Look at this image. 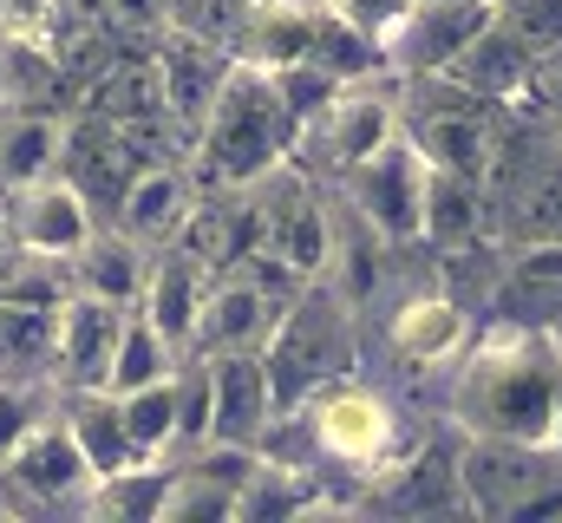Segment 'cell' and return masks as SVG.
Here are the masks:
<instances>
[{
    "label": "cell",
    "mask_w": 562,
    "mask_h": 523,
    "mask_svg": "<svg viewBox=\"0 0 562 523\" xmlns=\"http://www.w3.org/2000/svg\"><path fill=\"white\" fill-rule=\"evenodd\" d=\"M59 144H66V119H53L40 105H0V190H26V183L53 177Z\"/></svg>",
    "instance_id": "603a6c76"
},
{
    "label": "cell",
    "mask_w": 562,
    "mask_h": 523,
    "mask_svg": "<svg viewBox=\"0 0 562 523\" xmlns=\"http://www.w3.org/2000/svg\"><path fill=\"white\" fill-rule=\"evenodd\" d=\"M557 151H562V125H557Z\"/></svg>",
    "instance_id": "f35d334b"
},
{
    "label": "cell",
    "mask_w": 562,
    "mask_h": 523,
    "mask_svg": "<svg viewBox=\"0 0 562 523\" xmlns=\"http://www.w3.org/2000/svg\"><path fill=\"white\" fill-rule=\"evenodd\" d=\"M92 465L66 425V405L33 419L7 452H0V498L7 511H86V491H92Z\"/></svg>",
    "instance_id": "52a82bcc"
},
{
    "label": "cell",
    "mask_w": 562,
    "mask_h": 523,
    "mask_svg": "<svg viewBox=\"0 0 562 523\" xmlns=\"http://www.w3.org/2000/svg\"><path fill=\"white\" fill-rule=\"evenodd\" d=\"M491 321L562 327V243H524L491 281Z\"/></svg>",
    "instance_id": "e0dca14e"
},
{
    "label": "cell",
    "mask_w": 562,
    "mask_h": 523,
    "mask_svg": "<svg viewBox=\"0 0 562 523\" xmlns=\"http://www.w3.org/2000/svg\"><path fill=\"white\" fill-rule=\"evenodd\" d=\"M243 20H249V0H164V26L203 33V40H216V46H229Z\"/></svg>",
    "instance_id": "1f68e13d"
},
{
    "label": "cell",
    "mask_w": 562,
    "mask_h": 523,
    "mask_svg": "<svg viewBox=\"0 0 562 523\" xmlns=\"http://www.w3.org/2000/svg\"><path fill=\"white\" fill-rule=\"evenodd\" d=\"M425 177H431V164L419 157V144L400 131V137H386L373 157H360L347 177H340V197H347V210L380 236V243H419L425 236Z\"/></svg>",
    "instance_id": "ba28073f"
},
{
    "label": "cell",
    "mask_w": 562,
    "mask_h": 523,
    "mask_svg": "<svg viewBox=\"0 0 562 523\" xmlns=\"http://www.w3.org/2000/svg\"><path fill=\"white\" fill-rule=\"evenodd\" d=\"M99 230V210L86 203V190L72 177H40L26 190H7V243L33 249V256L72 262L86 249V236Z\"/></svg>",
    "instance_id": "7c38bea8"
},
{
    "label": "cell",
    "mask_w": 562,
    "mask_h": 523,
    "mask_svg": "<svg viewBox=\"0 0 562 523\" xmlns=\"http://www.w3.org/2000/svg\"><path fill=\"white\" fill-rule=\"evenodd\" d=\"M301 412H307L314 452L334 458V465H353V471H367V478H373V471L393 458V445H400V419H393V405L373 387L334 380L327 392H314Z\"/></svg>",
    "instance_id": "30bf717a"
},
{
    "label": "cell",
    "mask_w": 562,
    "mask_h": 523,
    "mask_svg": "<svg viewBox=\"0 0 562 523\" xmlns=\"http://www.w3.org/2000/svg\"><path fill=\"white\" fill-rule=\"evenodd\" d=\"M164 498H170V465H132L112 471L86 491V518H138V523H164Z\"/></svg>",
    "instance_id": "f1b7e54d"
},
{
    "label": "cell",
    "mask_w": 562,
    "mask_h": 523,
    "mask_svg": "<svg viewBox=\"0 0 562 523\" xmlns=\"http://www.w3.org/2000/svg\"><path fill=\"white\" fill-rule=\"evenodd\" d=\"M53 0H0V40H46Z\"/></svg>",
    "instance_id": "8d00e7d4"
},
{
    "label": "cell",
    "mask_w": 562,
    "mask_h": 523,
    "mask_svg": "<svg viewBox=\"0 0 562 523\" xmlns=\"http://www.w3.org/2000/svg\"><path fill=\"white\" fill-rule=\"evenodd\" d=\"M550 452L562 458V380H557V425H550Z\"/></svg>",
    "instance_id": "74e56055"
},
{
    "label": "cell",
    "mask_w": 562,
    "mask_h": 523,
    "mask_svg": "<svg viewBox=\"0 0 562 523\" xmlns=\"http://www.w3.org/2000/svg\"><path fill=\"white\" fill-rule=\"evenodd\" d=\"M119 419H125L138 458H164L170 445H183V425H177V374L170 380H150L138 392H119Z\"/></svg>",
    "instance_id": "f546056e"
},
{
    "label": "cell",
    "mask_w": 562,
    "mask_h": 523,
    "mask_svg": "<svg viewBox=\"0 0 562 523\" xmlns=\"http://www.w3.org/2000/svg\"><path fill=\"white\" fill-rule=\"evenodd\" d=\"M119 334H125V308L72 288L59 301V327H53V387H66V392L105 387L112 354H119Z\"/></svg>",
    "instance_id": "5bb4252c"
},
{
    "label": "cell",
    "mask_w": 562,
    "mask_h": 523,
    "mask_svg": "<svg viewBox=\"0 0 562 523\" xmlns=\"http://www.w3.org/2000/svg\"><path fill=\"white\" fill-rule=\"evenodd\" d=\"M471 347V308L445 288V294H413L400 301L393 314V354L413 367V374H438V367H458V354Z\"/></svg>",
    "instance_id": "ac0fdd59"
},
{
    "label": "cell",
    "mask_w": 562,
    "mask_h": 523,
    "mask_svg": "<svg viewBox=\"0 0 562 523\" xmlns=\"http://www.w3.org/2000/svg\"><path fill=\"white\" fill-rule=\"evenodd\" d=\"M196 203V177L177 164V157H157V164H138V177L119 190L112 203V223L125 236H138L144 249H164L183 236V216Z\"/></svg>",
    "instance_id": "9a60e30c"
},
{
    "label": "cell",
    "mask_w": 562,
    "mask_h": 523,
    "mask_svg": "<svg viewBox=\"0 0 562 523\" xmlns=\"http://www.w3.org/2000/svg\"><path fill=\"white\" fill-rule=\"evenodd\" d=\"M347 33H360L367 46H386V33L413 13V0H321Z\"/></svg>",
    "instance_id": "836d02e7"
},
{
    "label": "cell",
    "mask_w": 562,
    "mask_h": 523,
    "mask_svg": "<svg viewBox=\"0 0 562 523\" xmlns=\"http://www.w3.org/2000/svg\"><path fill=\"white\" fill-rule=\"evenodd\" d=\"M530 46L491 13L458 53H451V66H445V79H458L464 92H477V99H491V105H517L524 99V79H530Z\"/></svg>",
    "instance_id": "ffe728a7"
},
{
    "label": "cell",
    "mask_w": 562,
    "mask_h": 523,
    "mask_svg": "<svg viewBox=\"0 0 562 523\" xmlns=\"http://www.w3.org/2000/svg\"><path fill=\"white\" fill-rule=\"evenodd\" d=\"M484 183L477 177H458V170H431L425 177V243L438 256L451 249H471L484 243Z\"/></svg>",
    "instance_id": "d4e9b609"
},
{
    "label": "cell",
    "mask_w": 562,
    "mask_h": 523,
    "mask_svg": "<svg viewBox=\"0 0 562 523\" xmlns=\"http://www.w3.org/2000/svg\"><path fill=\"white\" fill-rule=\"evenodd\" d=\"M177 347L150 327L144 308H125V334H119V354H112V374H105V392H138L150 380H170L177 374Z\"/></svg>",
    "instance_id": "83f0119b"
},
{
    "label": "cell",
    "mask_w": 562,
    "mask_h": 523,
    "mask_svg": "<svg viewBox=\"0 0 562 523\" xmlns=\"http://www.w3.org/2000/svg\"><path fill=\"white\" fill-rule=\"evenodd\" d=\"M262 367H269L276 412H301L314 392L353 374V301L327 275H314L288 294V308L262 341Z\"/></svg>",
    "instance_id": "3957f363"
},
{
    "label": "cell",
    "mask_w": 562,
    "mask_h": 523,
    "mask_svg": "<svg viewBox=\"0 0 562 523\" xmlns=\"http://www.w3.org/2000/svg\"><path fill=\"white\" fill-rule=\"evenodd\" d=\"M517 105H530L543 125H562V40L530 59V79H524V99Z\"/></svg>",
    "instance_id": "d590c367"
},
{
    "label": "cell",
    "mask_w": 562,
    "mask_h": 523,
    "mask_svg": "<svg viewBox=\"0 0 562 523\" xmlns=\"http://www.w3.org/2000/svg\"><path fill=\"white\" fill-rule=\"evenodd\" d=\"M400 131L419 144V157L431 170H458V177L484 183V170L497 157V137H504V105L464 92L445 73H413L406 105H400Z\"/></svg>",
    "instance_id": "277c9868"
},
{
    "label": "cell",
    "mask_w": 562,
    "mask_h": 523,
    "mask_svg": "<svg viewBox=\"0 0 562 523\" xmlns=\"http://www.w3.org/2000/svg\"><path fill=\"white\" fill-rule=\"evenodd\" d=\"M46 412H59L53 380H0V452H7L33 419H46Z\"/></svg>",
    "instance_id": "d6a6232c"
},
{
    "label": "cell",
    "mask_w": 562,
    "mask_h": 523,
    "mask_svg": "<svg viewBox=\"0 0 562 523\" xmlns=\"http://www.w3.org/2000/svg\"><path fill=\"white\" fill-rule=\"evenodd\" d=\"M210 360V438L223 445H262L276 419V392L262 354H203Z\"/></svg>",
    "instance_id": "2e32d148"
},
{
    "label": "cell",
    "mask_w": 562,
    "mask_h": 523,
    "mask_svg": "<svg viewBox=\"0 0 562 523\" xmlns=\"http://www.w3.org/2000/svg\"><path fill=\"white\" fill-rule=\"evenodd\" d=\"M256 203V249L269 262H281L288 275L314 281L334 262V210L321 197V183L301 164H276L262 183H249Z\"/></svg>",
    "instance_id": "8992f818"
},
{
    "label": "cell",
    "mask_w": 562,
    "mask_h": 523,
    "mask_svg": "<svg viewBox=\"0 0 562 523\" xmlns=\"http://www.w3.org/2000/svg\"><path fill=\"white\" fill-rule=\"evenodd\" d=\"M150 256H157V249H144L138 236H125V230L112 223V230H92V236H86V249L72 256V281H79L86 294H99V301L138 308Z\"/></svg>",
    "instance_id": "7402d4cb"
},
{
    "label": "cell",
    "mask_w": 562,
    "mask_h": 523,
    "mask_svg": "<svg viewBox=\"0 0 562 523\" xmlns=\"http://www.w3.org/2000/svg\"><path fill=\"white\" fill-rule=\"evenodd\" d=\"M464 511V485H458V458L438 452V445H419L413 458H386L373 471V491H367V511Z\"/></svg>",
    "instance_id": "44dd1931"
},
{
    "label": "cell",
    "mask_w": 562,
    "mask_h": 523,
    "mask_svg": "<svg viewBox=\"0 0 562 523\" xmlns=\"http://www.w3.org/2000/svg\"><path fill=\"white\" fill-rule=\"evenodd\" d=\"M53 327L59 308L0 301V380H53Z\"/></svg>",
    "instance_id": "484cf974"
},
{
    "label": "cell",
    "mask_w": 562,
    "mask_h": 523,
    "mask_svg": "<svg viewBox=\"0 0 562 523\" xmlns=\"http://www.w3.org/2000/svg\"><path fill=\"white\" fill-rule=\"evenodd\" d=\"M497 7L491 0H413V13L386 33V46H380V73H400V79H413V73H445L451 66V53L491 20Z\"/></svg>",
    "instance_id": "4fadbf2b"
},
{
    "label": "cell",
    "mask_w": 562,
    "mask_h": 523,
    "mask_svg": "<svg viewBox=\"0 0 562 523\" xmlns=\"http://www.w3.org/2000/svg\"><path fill=\"white\" fill-rule=\"evenodd\" d=\"M557 341H562V327H557Z\"/></svg>",
    "instance_id": "60d3db41"
},
{
    "label": "cell",
    "mask_w": 562,
    "mask_h": 523,
    "mask_svg": "<svg viewBox=\"0 0 562 523\" xmlns=\"http://www.w3.org/2000/svg\"><path fill=\"white\" fill-rule=\"evenodd\" d=\"M464 511L477 518H557L562 511V458L524 438H471L458 452Z\"/></svg>",
    "instance_id": "5b68a950"
},
{
    "label": "cell",
    "mask_w": 562,
    "mask_h": 523,
    "mask_svg": "<svg viewBox=\"0 0 562 523\" xmlns=\"http://www.w3.org/2000/svg\"><path fill=\"white\" fill-rule=\"evenodd\" d=\"M491 7H497V0H491Z\"/></svg>",
    "instance_id": "b9f144b4"
},
{
    "label": "cell",
    "mask_w": 562,
    "mask_h": 523,
    "mask_svg": "<svg viewBox=\"0 0 562 523\" xmlns=\"http://www.w3.org/2000/svg\"><path fill=\"white\" fill-rule=\"evenodd\" d=\"M557 380H562V341L550 327H517L491 321L471 334L458 354V387H451V419L464 438H524L550 445L557 425Z\"/></svg>",
    "instance_id": "6da1fadb"
},
{
    "label": "cell",
    "mask_w": 562,
    "mask_h": 523,
    "mask_svg": "<svg viewBox=\"0 0 562 523\" xmlns=\"http://www.w3.org/2000/svg\"><path fill=\"white\" fill-rule=\"evenodd\" d=\"M386 137H400V92L373 86V73H367V79H347L314 119H301L294 151H307L321 170L347 177V170H353L360 157H373Z\"/></svg>",
    "instance_id": "9c48e42d"
},
{
    "label": "cell",
    "mask_w": 562,
    "mask_h": 523,
    "mask_svg": "<svg viewBox=\"0 0 562 523\" xmlns=\"http://www.w3.org/2000/svg\"><path fill=\"white\" fill-rule=\"evenodd\" d=\"M210 281H216V275L190 256L183 243H164V249L150 256V275H144L138 308L150 314V327H157L177 354H190V327H196V308H203Z\"/></svg>",
    "instance_id": "d6986e66"
},
{
    "label": "cell",
    "mask_w": 562,
    "mask_h": 523,
    "mask_svg": "<svg viewBox=\"0 0 562 523\" xmlns=\"http://www.w3.org/2000/svg\"><path fill=\"white\" fill-rule=\"evenodd\" d=\"M294 131H301V119L281 99L276 73L236 59L223 92H216V105H210V119H203V131H196V144H190V170L203 183H216V190H249L276 164L294 157Z\"/></svg>",
    "instance_id": "7a4b0ae2"
},
{
    "label": "cell",
    "mask_w": 562,
    "mask_h": 523,
    "mask_svg": "<svg viewBox=\"0 0 562 523\" xmlns=\"http://www.w3.org/2000/svg\"><path fill=\"white\" fill-rule=\"evenodd\" d=\"M66 66L46 40H0V105H53L66 92Z\"/></svg>",
    "instance_id": "4316f807"
},
{
    "label": "cell",
    "mask_w": 562,
    "mask_h": 523,
    "mask_svg": "<svg viewBox=\"0 0 562 523\" xmlns=\"http://www.w3.org/2000/svg\"><path fill=\"white\" fill-rule=\"evenodd\" d=\"M249 7H269V0H249Z\"/></svg>",
    "instance_id": "ab89813d"
},
{
    "label": "cell",
    "mask_w": 562,
    "mask_h": 523,
    "mask_svg": "<svg viewBox=\"0 0 562 523\" xmlns=\"http://www.w3.org/2000/svg\"><path fill=\"white\" fill-rule=\"evenodd\" d=\"M79 281H72V262L59 256H33V249H20V243H7L0 249V301H26V308H59L66 294H72Z\"/></svg>",
    "instance_id": "4dcf8cb0"
},
{
    "label": "cell",
    "mask_w": 562,
    "mask_h": 523,
    "mask_svg": "<svg viewBox=\"0 0 562 523\" xmlns=\"http://www.w3.org/2000/svg\"><path fill=\"white\" fill-rule=\"evenodd\" d=\"M497 20H504L530 53H543V46L562 40V0H497Z\"/></svg>",
    "instance_id": "e575fe53"
},
{
    "label": "cell",
    "mask_w": 562,
    "mask_h": 523,
    "mask_svg": "<svg viewBox=\"0 0 562 523\" xmlns=\"http://www.w3.org/2000/svg\"><path fill=\"white\" fill-rule=\"evenodd\" d=\"M150 66H157V99H164V119L183 144H196V131L210 119L223 79H229V46L203 40V33H183V26H164L150 40Z\"/></svg>",
    "instance_id": "8fae6325"
},
{
    "label": "cell",
    "mask_w": 562,
    "mask_h": 523,
    "mask_svg": "<svg viewBox=\"0 0 562 523\" xmlns=\"http://www.w3.org/2000/svg\"><path fill=\"white\" fill-rule=\"evenodd\" d=\"M66 425L92 465V478H112V471H132V465H157V458H138L125 419H119V392L105 387H86V392H66Z\"/></svg>",
    "instance_id": "cb8c5ba5"
}]
</instances>
